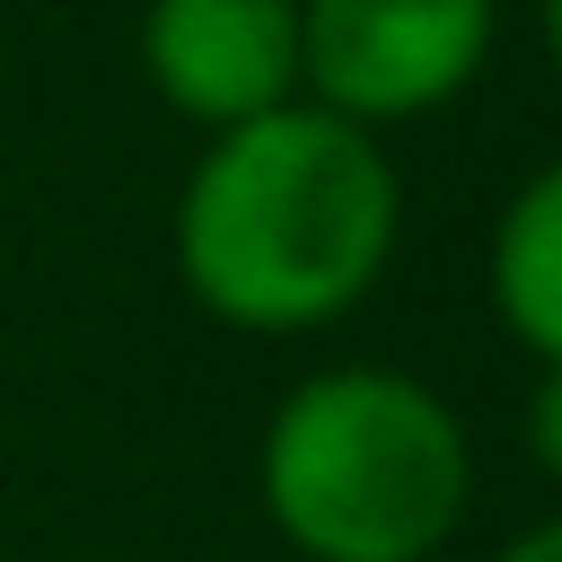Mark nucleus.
I'll return each instance as SVG.
<instances>
[{
	"label": "nucleus",
	"mask_w": 562,
	"mask_h": 562,
	"mask_svg": "<svg viewBox=\"0 0 562 562\" xmlns=\"http://www.w3.org/2000/svg\"><path fill=\"white\" fill-rule=\"evenodd\" d=\"M404 184L378 132L290 97L255 123L202 132L167 255L184 299L228 334H325L395 263Z\"/></svg>",
	"instance_id": "1"
},
{
	"label": "nucleus",
	"mask_w": 562,
	"mask_h": 562,
	"mask_svg": "<svg viewBox=\"0 0 562 562\" xmlns=\"http://www.w3.org/2000/svg\"><path fill=\"white\" fill-rule=\"evenodd\" d=\"M255 501L299 562H439L474 509V439L430 378L334 360L272 395Z\"/></svg>",
	"instance_id": "2"
},
{
	"label": "nucleus",
	"mask_w": 562,
	"mask_h": 562,
	"mask_svg": "<svg viewBox=\"0 0 562 562\" xmlns=\"http://www.w3.org/2000/svg\"><path fill=\"white\" fill-rule=\"evenodd\" d=\"M501 35V0H299V97L395 132L457 105Z\"/></svg>",
	"instance_id": "3"
},
{
	"label": "nucleus",
	"mask_w": 562,
	"mask_h": 562,
	"mask_svg": "<svg viewBox=\"0 0 562 562\" xmlns=\"http://www.w3.org/2000/svg\"><path fill=\"white\" fill-rule=\"evenodd\" d=\"M140 79L193 132L299 97V0H140Z\"/></svg>",
	"instance_id": "4"
},
{
	"label": "nucleus",
	"mask_w": 562,
	"mask_h": 562,
	"mask_svg": "<svg viewBox=\"0 0 562 562\" xmlns=\"http://www.w3.org/2000/svg\"><path fill=\"white\" fill-rule=\"evenodd\" d=\"M483 290L501 334L544 369L562 360V158L527 167L509 184V202L492 211V246H483Z\"/></svg>",
	"instance_id": "5"
},
{
	"label": "nucleus",
	"mask_w": 562,
	"mask_h": 562,
	"mask_svg": "<svg viewBox=\"0 0 562 562\" xmlns=\"http://www.w3.org/2000/svg\"><path fill=\"white\" fill-rule=\"evenodd\" d=\"M518 439H527V465L562 492V360L536 369V386H527V404H518Z\"/></svg>",
	"instance_id": "6"
},
{
	"label": "nucleus",
	"mask_w": 562,
	"mask_h": 562,
	"mask_svg": "<svg viewBox=\"0 0 562 562\" xmlns=\"http://www.w3.org/2000/svg\"><path fill=\"white\" fill-rule=\"evenodd\" d=\"M492 562H562V509H553V518H536V527H518Z\"/></svg>",
	"instance_id": "7"
},
{
	"label": "nucleus",
	"mask_w": 562,
	"mask_h": 562,
	"mask_svg": "<svg viewBox=\"0 0 562 562\" xmlns=\"http://www.w3.org/2000/svg\"><path fill=\"white\" fill-rule=\"evenodd\" d=\"M536 35H544V53H553V70H562V0H536Z\"/></svg>",
	"instance_id": "8"
}]
</instances>
